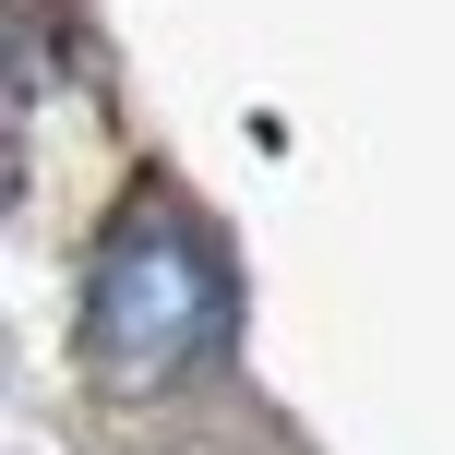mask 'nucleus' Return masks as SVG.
I'll use <instances>...</instances> for the list:
<instances>
[{"label": "nucleus", "mask_w": 455, "mask_h": 455, "mask_svg": "<svg viewBox=\"0 0 455 455\" xmlns=\"http://www.w3.org/2000/svg\"><path fill=\"white\" fill-rule=\"evenodd\" d=\"M216 336H228L216 240L180 204H132L108 240H96V275H84V360L120 371V384H156V371L204 360Z\"/></svg>", "instance_id": "obj_1"}]
</instances>
